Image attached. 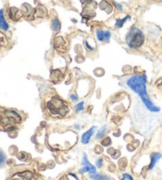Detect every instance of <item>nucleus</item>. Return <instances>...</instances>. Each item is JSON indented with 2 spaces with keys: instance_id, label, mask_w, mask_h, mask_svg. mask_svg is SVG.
Segmentation results:
<instances>
[{
  "instance_id": "1",
  "label": "nucleus",
  "mask_w": 162,
  "mask_h": 180,
  "mask_svg": "<svg viewBox=\"0 0 162 180\" xmlns=\"http://www.w3.org/2000/svg\"><path fill=\"white\" fill-rule=\"evenodd\" d=\"M128 86L131 89L135 92L136 93L138 94L141 97L142 100L146 108L151 111L157 112L160 111V108L156 107L154 103L149 100V97L146 92V75H134L130 77L127 82Z\"/></svg>"
},
{
  "instance_id": "2",
  "label": "nucleus",
  "mask_w": 162,
  "mask_h": 180,
  "mask_svg": "<svg viewBox=\"0 0 162 180\" xmlns=\"http://www.w3.org/2000/svg\"><path fill=\"white\" fill-rule=\"evenodd\" d=\"M128 46L131 48H138L141 47L145 40V36L139 29L132 28L126 38Z\"/></svg>"
},
{
  "instance_id": "3",
  "label": "nucleus",
  "mask_w": 162,
  "mask_h": 180,
  "mask_svg": "<svg viewBox=\"0 0 162 180\" xmlns=\"http://www.w3.org/2000/svg\"><path fill=\"white\" fill-rule=\"evenodd\" d=\"M82 166H83V167H82L80 171H79L80 173L89 172L90 175H92V174H94L96 172L95 167H94V165H92V164L89 162L88 158H87L85 154H84V156H83V159H82Z\"/></svg>"
},
{
  "instance_id": "4",
  "label": "nucleus",
  "mask_w": 162,
  "mask_h": 180,
  "mask_svg": "<svg viewBox=\"0 0 162 180\" xmlns=\"http://www.w3.org/2000/svg\"><path fill=\"white\" fill-rule=\"evenodd\" d=\"M95 126H93V127L90 128L88 131H86L85 134H83V135H82V142L83 143V144H87V143L89 141L90 138L93 136V134H94V131H95Z\"/></svg>"
},
{
  "instance_id": "5",
  "label": "nucleus",
  "mask_w": 162,
  "mask_h": 180,
  "mask_svg": "<svg viewBox=\"0 0 162 180\" xmlns=\"http://www.w3.org/2000/svg\"><path fill=\"white\" fill-rule=\"evenodd\" d=\"M97 39L100 41H104L108 40L111 36V33L110 31L107 30V31H103V30H97Z\"/></svg>"
},
{
  "instance_id": "6",
  "label": "nucleus",
  "mask_w": 162,
  "mask_h": 180,
  "mask_svg": "<svg viewBox=\"0 0 162 180\" xmlns=\"http://www.w3.org/2000/svg\"><path fill=\"white\" fill-rule=\"evenodd\" d=\"M151 157V161L150 164L149 166V169H152L153 167L155 166L156 163L159 161L162 157V154L158 153V152H155V153H152L150 156Z\"/></svg>"
},
{
  "instance_id": "7",
  "label": "nucleus",
  "mask_w": 162,
  "mask_h": 180,
  "mask_svg": "<svg viewBox=\"0 0 162 180\" xmlns=\"http://www.w3.org/2000/svg\"><path fill=\"white\" fill-rule=\"evenodd\" d=\"M0 28L4 30H7L9 28L7 21H5V18H4L3 11V10H0Z\"/></svg>"
},
{
  "instance_id": "8",
  "label": "nucleus",
  "mask_w": 162,
  "mask_h": 180,
  "mask_svg": "<svg viewBox=\"0 0 162 180\" xmlns=\"http://www.w3.org/2000/svg\"><path fill=\"white\" fill-rule=\"evenodd\" d=\"M90 177H91V178L95 180H110L109 177L101 175V174H92V175H90Z\"/></svg>"
},
{
  "instance_id": "9",
  "label": "nucleus",
  "mask_w": 162,
  "mask_h": 180,
  "mask_svg": "<svg viewBox=\"0 0 162 180\" xmlns=\"http://www.w3.org/2000/svg\"><path fill=\"white\" fill-rule=\"evenodd\" d=\"M131 18V17L128 15V16L123 18V19H117L116 23V28H121V27L123 25V24H124L125 21H126L127 20L128 18Z\"/></svg>"
},
{
  "instance_id": "10",
  "label": "nucleus",
  "mask_w": 162,
  "mask_h": 180,
  "mask_svg": "<svg viewBox=\"0 0 162 180\" xmlns=\"http://www.w3.org/2000/svg\"><path fill=\"white\" fill-rule=\"evenodd\" d=\"M107 132V126H104L100 130H99V131L97 134V138H100L104 136L105 134V133Z\"/></svg>"
},
{
  "instance_id": "11",
  "label": "nucleus",
  "mask_w": 162,
  "mask_h": 180,
  "mask_svg": "<svg viewBox=\"0 0 162 180\" xmlns=\"http://www.w3.org/2000/svg\"><path fill=\"white\" fill-rule=\"evenodd\" d=\"M83 106H84V102H81V103H79L78 104L76 105L75 108L76 110H77V111H82V110L83 109Z\"/></svg>"
},
{
  "instance_id": "12",
  "label": "nucleus",
  "mask_w": 162,
  "mask_h": 180,
  "mask_svg": "<svg viewBox=\"0 0 162 180\" xmlns=\"http://www.w3.org/2000/svg\"><path fill=\"white\" fill-rule=\"evenodd\" d=\"M121 180H133V178L128 174H123V178Z\"/></svg>"
},
{
  "instance_id": "13",
  "label": "nucleus",
  "mask_w": 162,
  "mask_h": 180,
  "mask_svg": "<svg viewBox=\"0 0 162 180\" xmlns=\"http://www.w3.org/2000/svg\"><path fill=\"white\" fill-rule=\"evenodd\" d=\"M4 161H5V156L3 155V153L0 152V165L3 164Z\"/></svg>"
},
{
  "instance_id": "14",
  "label": "nucleus",
  "mask_w": 162,
  "mask_h": 180,
  "mask_svg": "<svg viewBox=\"0 0 162 180\" xmlns=\"http://www.w3.org/2000/svg\"><path fill=\"white\" fill-rule=\"evenodd\" d=\"M102 162H103V159H102V158H99L98 161H97V167H100V166H101V164H102Z\"/></svg>"
},
{
  "instance_id": "15",
  "label": "nucleus",
  "mask_w": 162,
  "mask_h": 180,
  "mask_svg": "<svg viewBox=\"0 0 162 180\" xmlns=\"http://www.w3.org/2000/svg\"><path fill=\"white\" fill-rule=\"evenodd\" d=\"M71 100H73V101H77L78 100L77 97H76V96H74V94H72V95L71 96Z\"/></svg>"
}]
</instances>
